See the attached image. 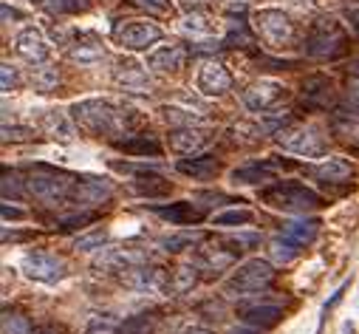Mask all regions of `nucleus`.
Masks as SVG:
<instances>
[{
  "mask_svg": "<svg viewBox=\"0 0 359 334\" xmlns=\"http://www.w3.org/2000/svg\"><path fill=\"white\" fill-rule=\"evenodd\" d=\"M130 111H122L116 108L114 102L108 100H82L76 105H71V119L91 136H105V139H114L119 136L122 131L128 133L130 128Z\"/></svg>",
  "mask_w": 359,
  "mask_h": 334,
  "instance_id": "obj_1",
  "label": "nucleus"
},
{
  "mask_svg": "<svg viewBox=\"0 0 359 334\" xmlns=\"http://www.w3.org/2000/svg\"><path fill=\"white\" fill-rule=\"evenodd\" d=\"M76 187V176L54 171V167H34L26 176V190L46 207H60L68 204Z\"/></svg>",
  "mask_w": 359,
  "mask_h": 334,
  "instance_id": "obj_2",
  "label": "nucleus"
},
{
  "mask_svg": "<svg viewBox=\"0 0 359 334\" xmlns=\"http://www.w3.org/2000/svg\"><path fill=\"white\" fill-rule=\"evenodd\" d=\"M260 199L269 204V207H275L280 213H297V215H306V213H314L320 210L325 201L320 193H314L311 187L306 185H297V182H278L272 187H266L260 193Z\"/></svg>",
  "mask_w": 359,
  "mask_h": 334,
  "instance_id": "obj_3",
  "label": "nucleus"
},
{
  "mask_svg": "<svg viewBox=\"0 0 359 334\" xmlns=\"http://www.w3.org/2000/svg\"><path fill=\"white\" fill-rule=\"evenodd\" d=\"M275 281V267L269 261H260V258H252L246 264H241L232 278L226 281V295H238V298H246V295H257L263 289H269Z\"/></svg>",
  "mask_w": 359,
  "mask_h": 334,
  "instance_id": "obj_4",
  "label": "nucleus"
},
{
  "mask_svg": "<svg viewBox=\"0 0 359 334\" xmlns=\"http://www.w3.org/2000/svg\"><path fill=\"white\" fill-rule=\"evenodd\" d=\"M303 48H306L309 57L334 60V57H339V54L345 51V32H342V26H339L337 20L323 18V20H317V23L311 26V32H309Z\"/></svg>",
  "mask_w": 359,
  "mask_h": 334,
  "instance_id": "obj_5",
  "label": "nucleus"
},
{
  "mask_svg": "<svg viewBox=\"0 0 359 334\" xmlns=\"http://www.w3.org/2000/svg\"><path fill=\"white\" fill-rule=\"evenodd\" d=\"M278 145L283 150L297 153V156H306V159L323 156L328 150V142H325L323 131L314 128V125H292L286 131H278Z\"/></svg>",
  "mask_w": 359,
  "mask_h": 334,
  "instance_id": "obj_6",
  "label": "nucleus"
},
{
  "mask_svg": "<svg viewBox=\"0 0 359 334\" xmlns=\"http://www.w3.org/2000/svg\"><path fill=\"white\" fill-rule=\"evenodd\" d=\"M252 20H255V32L269 46H283L294 34V26H292L289 15H283L280 9H260V12H255Z\"/></svg>",
  "mask_w": 359,
  "mask_h": 334,
  "instance_id": "obj_7",
  "label": "nucleus"
},
{
  "mask_svg": "<svg viewBox=\"0 0 359 334\" xmlns=\"http://www.w3.org/2000/svg\"><path fill=\"white\" fill-rule=\"evenodd\" d=\"M161 37L158 26L153 23H144V20H128V23H119L114 29V40L130 51H144L147 46H153L156 40Z\"/></svg>",
  "mask_w": 359,
  "mask_h": 334,
  "instance_id": "obj_8",
  "label": "nucleus"
},
{
  "mask_svg": "<svg viewBox=\"0 0 359 334\" xmlns=\"http://www.w3.org/2000/svg\"><path fill=\"white\" fill-rule=\"evenodd\" d=\"M111 196H114V185L108 179L88 176V179H76L71 204H76V207H100V204L111 201Z\"/></svg>",
  "mask_w": 359,
  "mask_h": 334,
  "instance_id": "obj_9",
  "label": "nucleus"
},
{
  "mask_svg": "<svg viewBox=\"0 0 359 334\" xmlns=\"http://www.w3.org/2000/svg\"><path fill=\"white\" fill-rule=\"evenodd\" d=\"M23 272L40 283H57L65 275V264L48 253H32L23 258Z\"/></svg>",
  "mask_w": 359,
  "mask_h": 334,
  "instance_id": "obj_10",
  "label": "nucleus"
},
{
  "mask_svg": "<svg viewBox=\"0 0 359 334\" xmlns=\"http://www.w3.org/2000/svg\"><path fill=\"white\" fill-rule=\"evenodd\" d=\"M280 97H283V86H280V82H275V79L252 82V86L241 94L243 105H246L249 111H255V114H260V111H266V108H272Z\"/></svg>",
  "mask_w": 359,
  "mask_h": 334,
  "instance_id": "obj_11",
  "label": "nucleus"
},
{
  "mask_svg": "<svg viewBox=\"0 0 359 334\" xmlns=\"http://www.w3.org/2000/svg\"><path fill=\"white\" fill-rule=\"evenodd\" d=\"M196 86H198V91L207 94V97H221V94H226V91L232 88V76H229V71H226L221 62L210 60V62L201 65Z\"/></svg>",
  "mask_w": 359,
  "mask_h": 334,
  "instance_id": "obj_12",
  "label": "nucleus"
},
{
  "mask_svg": "<svg viewBox=\"0 0 359 334\" xmlns=\"http://www.w3.org/2000/svg\"><path fill=\"white\" fill-rule=\"evenodd\" d=\"M280 317H283V306H278V303H249V306H241L243 326L257 328V331L278 326Z\"/></svg>",
  "mask_w": 359,
  "mask_h": 334,
  "instance_id": "obj_13",
  "label": "nucleus"
},
{
  "mask_svg": "<svg viewBox=\"0 0 359 334\" xmlns=\"http://www.w3.org/2000/svg\"><path fill=\"white\" fill-rule=\"evenodd\" d=\"M156 215L175 224V227H187V224H198L204 218V210L190 204V201H175V204H167V207H156Z\"/></svg>",
  "mask_w": 359,
  "mask_h": 334,
  "instance_id": "obj_14",
  "label": "nucleus"
},
{
  "mask_svg": "<svg viewBox=\"0 0 359 334\" xmlns=\"http://www.w3.org/2000/svg\"><path fill=\"white\" fill-rule=\"evenodd\" d=\"M187 60V51L184 46H161L156 48L150 57H147V68L158 71V74H170V71H178Z\"/></svg>",
  "mask_w": 359,
  "mask_h": 334,
  "instance_id": "obj_15",
  "label": "nucleus"
},
{
  "mask_svg": "<svg viewBox=\"0 0 359 334\" xmlns=\"http://www.w3.org/2000/svg\"><path fill=\"white\" fill-rule=\"evenodd\" d=\"M15 48H18V54H20L23 60H29V62H43V60L48 57V46H46V40H43V34H40L37 29H23V32L15 37Z\"/></svg>",
  "mask_w": 359,
  "mask_h": 334,
  "instance_id": "obj_16",
  "label": "nucleus"
},
{
  "mask_svg": "<svg viewBox=\"0 0 359 334\" xmlns=\"http://www.w3.org/2000/svg\"><path fill=\"white\" fill-rule=\"evenodd\" d=\"M175 171L184 173V176H190V179L207 182V179H212V176L221 171V164H218L215 156H196V159H178V161H175Z\"/></svg>",
  "mask_w": 359,
  "mask_h": 334,
  "instance_id": "obj_17",
  "label": "nucleus"
},
{
  "mask_svg": "<svg viewBox=\"0 0 359 334\" xmlns=\"http://www.w3.org/2000/svg\"><path fill=\"white\" fill-rule=\"evenodd\" d=\"M207 145V133L201 131V128H196V125H190V128H175L172 133H170V147L175 150V153H196V150H201Z\"/></svg>",
  "mask_w": 359,
  "mask_h": 334,
  "instance_id": "obj_18",
  "label": "nucleus"
},
{
  "mask_svg": "<svg viewBox=\"0 0 359 334\" xmlns=\"http://www.w3.org/2000/svg\"><path fill=\"white\" fill-rule=\"evenodd\" d=\"M314 171V176L317 179H323V182H331V185H342V182H348V179H353V167H351V161H345V159H325L323 164H317V167H311Z\"/></svg>",
  "mask_w": 359,
  "mask_h": 334,
  "instance_id": "obj_19",
  "label": "nucleus"
},
{
  "mask_svg": "<svg viewBox=\"0 0 359 334\" xmlns=\"http://www.w3.org/2000/svg\"><path fill=\"white\" fill-rule=\"evenodd\" d=\"M241 255V249H224V246H210L198 253V267L210 269V272H221L226 267H232Z\"/></svg>",
  "mask_w": 359,
  "mask_h": 334,
  "instance_id": "obj_20",
  "label": "nucleus"
},
{
  "mask_svg": "<svg viewBox=\"0 0 359 334\" xmlns=\"http://www.w3.org/2000/svg\"><path fill=\"white\" fill-rule=\"evenodd\" d=\"M40 131H43L48 139H60V142H71V139H74V125H71V119H68L65 114H60V111L43 114Z\"/></svg>",
  "mask_w": 359,
  "mask_h": 334,
  "instance_id": "obj_21",
  "label": "nucleus"
},
{
  "mask_svg": "<svg viewBox=\"0 0 359 334\" xmlns=\"http://www.w3.org/2000/svg\"><path fill=\"white\" fill-rule=\"evenodd\" d=\"M232 182L235 185H263V182H275V164H246L232 171Z\"/></svg>",
  "mask_w": 359,
  "mask_h": 334,
  "instance_id": "obj_22",
  "label": "nucleus"
},
{
  "mask_svg": "<svg viewBox=\"0 0 359 334\" xmlns=\"http://www.w3.org/2000/svg\"><path fill=\"white\" fill-rule=\"evenodd\" d=\"M320 227H323L320 218H303V221H292V224H286L280 235H286V238L294 241L297 246H309V243L317 238Z\"/></svg>",
  "mask_w": 359,
  "mask_h": 334,
  "instance_id": "obj_23",
  "label": "nucleus"
},
{
  "mask_svg": "<svg viewBox=\"0 0 359 334\" xmlns=\"http://www.w3.org/2000/svg\"><path fill=\"white\" fill-rule=\"evenodd\" d=\"M116 82L130 94H150V82H147V74L142 71V65H122L116 71Z\"/></svg>",
  "mask_w": 359,
  "mask_h": 334,
  "instance_id": "obj_24",
  "label": "nucleus"
},
{
  "mask_svg": "<svg viewBox=\"0 0 359 334\" xmlns=\"http://www.w3.org/2000/svg\"><path fill=\"white\" fill-rule=\"evenodd\" d=\"M331 100V82L325 76H311L306 79V86H303V102L309 108H320Z\"/></svg>",
  "mask_w": 359,
  "mask_h": 334,
  "instance_id": "obj_25",
  "label": "nucleus"
},
{
  "mask_svg": "<svg viewBox=\"0 0 359 334\" xmlns=\"http://www.w3.org/2000/svg\"><path fill=\"white\" fill-rule=\"evenodd\" d=\"M207 235L198 232V229H182V232H172V235L161 238V249H164V253H184V249H193Z\"/></svg>",
  "mask_w": 359,
  "mask_h": 334,
  "instance_id": "obj_26",
  "label": "nucleus"
},
{
  "mask_svg": "<svg viewBox=\"0 0 359 334\" xmlns=\"http://www.w3.org/2000/svg\"><path fill=\"white\" fill-rule=\"evenodd\" d=\"M32 4L48 15H76L91 6V0H32Z\"/></svg>",
  "mask_w": 359,
  "mask_h": 334,
  "instance_id": "obj_27",
  "label": "nucleus"
},
{
  "mask_svg": "<svg viewBox=\"0 0 359 334\" xmlns=\"http://www.w3.org/2000/svg\"><path fill=\"white\" fill-rule=\"evenodd\" d=\"M125 153H136V156H161V145L153 139V136H130V139H122L116 142Z\"/></svg>",
  "mask_w": 359,
  "mask_h": 334,
  "instance_id": "obj_28",
  "label": "nucleus"
},
{
  "mask_svg": "<svg viewBox=\"0 0 359 334\" xmlns=\"http://www.w3.org/2000/svg\"><path fill=\"white\" fill-rule=\"evenodd\" d=\"M297 253H300V246L294 241H289L286 235H278V238L269 241V255H272L275 264H289L297 258Z\"/></svg>",
  "mask_w": 359,
  "mask_h": 334,
  "instance_id": "obj_29",
  "label": "nucleus"
},
{
  "mask_svg": "<svg viewBox=\"0 0 359 334\" xmlns=\"http://www.w3.org/2000/svg\"><path fill=\"white\" fill-rule=\"evenodd\" d=\"M196 286V269L193 267H182V269H172L170 272V283H167V292L172 295H182L187 289Z\"/></svg>",
  "mask_w": 359,
  "mask_h": 334,
  "instance_id": "obj_30",
  "label": "nucleus"
},
{
  "mask_svg": "<svg viewBox=\"0 0 359 334\" xmlns=\"http://www.w3.org/2000/svg\"><path fill=\"white\" fill-rule=\"evenodd\" d=\"M331 131H334V136H337L339 142H345V145H359V119H351V116L334 119Z\"/></svg>",
  "mask_w": 359,
  "mask_h": 334,
  "instance_id": "obj_31",
  "label": "nucleus"
},
{
  "mask_svg": "<svg viewBox=\"0 0 359 334\" xmlns=\"http://www.w3.org/2000/svg\"><path fill=\"white\" fill-rule=\"evenodd\" d=\"M119 328H122V323L116 317H111V314H94L91 320H88L85 334H119Z\"/></svg>",
  "mask_w": 359,
  "mask_h": 334,
  "instance_id": "obj_32",
  "label": "nucleus"
},
{
  "mask_svg": "<svg viewBox=\"0 0 359 334\" xmlns=\"http://www.w3.org/2000/svg\"><path fill=\"white\" fill-rule=\"evenodd\" d=\"M32 323H29V317L26 314H20V312H4V334H32Z\"/></svg>",
  "mask_w": 359,
  "mask_h": 334,
  "instance_id": "obj_33",
  "label": "nucleus"
},
{
  "mask_svg": "<svg viewBox=\"0 0 359 334\" xmlns=\"http://www.w3.org/2000/svg\"><path fill=\"white\" fill-rule=\"evenodd\" d=\"M68 57H71L74 62H97V60L105 57V51H102V46L82 43V46H74V48L68 51Z\"/></svg>",
  "mask_w": 359,
  "mask_h": 334,
  "instance_id": "obj_34",
  "label": "nucleus"
},
{
  "mask_svg": "<svg viewBox=\"0 0 359 334\" xmlns=\"http://www.w3.org/2000/svg\"><path fill=\"white\" fill-rule=\"evenodd\" d=\"M32 82H34V88H37V91H51V88L57 86V68H51V65L34 68Z\"/></svg>",
  "mask_w": 359,
  "mask_h": 334,
  "instance_id": "obj_35",
  "label": "nucleus"
},
{
  "mask_svg": "<svg viewBox=\"0 0 359 334\" xmlns=\"http://www.w3.org/2000/svg\"><path fill=\"white\" fill-rule=\"evenodd\" d=\"M252 213L249 210H226L221 215H215V227H241V224H252Z\"/></svg>",
  "mask_w": 359,
  "mask_h": 334,
  "instance_id": "obj_36",
  "label": "nucleus"
},
{
  "mask_svg": "<svg viewBox=\"0 0 359 334\" xmlns=\"http://www.w3.org/2000/svg\"><path fill=\"white\" fill-rule=\"evenodd\" d=\"M0 190H4V199H20L23 196V190H26V179H20L15 171L9 173V171H4V185H0Z\"/></svg>",
  "mask_w": 359,
  "mask_h": 334,
  "instance_id": "obj_37",
  "label": "nucleus"
},
{
  "mask_svg": "<svg viewBox=\"0 0 359 334\" xmlns=\"http://www.w3.org/2000/svg\"><path fill=\"white\" fill-rule=\"evenodd\" d=\"M153 331V320L147 314H136V317H128L119 328V334H150Z\"/></svg>",
  "mask_w": 359,
  "mask_h": 334,
  "instance_id": "obj_38",
  "label": "nucleus"
},
{
  "mask_svg": "<svg viewBox=\"0 0 359 334\" xmlns=\"http://www.w3.org/2000/svg\"><path fill=\"white\" fill-rule=\"evenodd\" d=\"M164 116H167V122L175 125V128H190V125H198V122H201V119L193 116L190 111H175V108H164Z\"/></svg>",
  "mask_w": 359,
  "mask_h": 334,
  "instance_id": "obj_39",
  "label": "nucleus"
},
{
  "mask_svg": "<svg viewBox=\"0 0 359 334\" xmlns=\"http://www.w3.org/2000/svg\"><path fill=\"white\" fill-rule=\"evenodd\" d=\"M105 241H108V232L97 229V232H91V235L76 238V249H102V246H105Z\"/></svg>",
  "mask_w": 359,
  "mask_h": 334,
  "instance_id": "obj_40",
  "label": "nucleus"
},
{
  "mask_svg": "<svg viewBox=\"0 0 359 334\" xmlns=\"http://www.w3.org/2000/svg\"><path fill=\"white\" fill-rule=\"evenodd\" d=\"M97 221V213H76V215H68L60 221V229H74V227H82V224H91Z\"/></svg>",
  "mask_w": 359,
  "mask_h": 334,
  "instance_id": "obj_41",
  "label": "nucleus"
},
{
  "mask_svg": "<svg viewBox=\"0 0 359 334\" xmlns=\"http://www.w3.org/2000/svg\"><path fill=\"white\" fill-rule=\"evenodd\" d=\"M133 4L142 6V9H147V12H156V15H161V12L170 9V0H133Z\"/></svg>",
  "mask_w": 359,
  "mask_h": 334,
  "instance_id": "obj_42",
  "label": "nucleus"
},
{
  "mask_svg": "<svg viewBox=\"0 0 359 334\" xmlns=\"http://www.w3.org/2000/svg\"><path fill=\"white\" fill-rule=\"evenodd\" d=\"M32 136V131H26V128H9V125H4V142H20V139H29Z\"/></svg>",
  "mask_w": 359,
  "mask_h": 334,
  "instance_id": "obj_43",
  "label": "nucleus"
},
{
  "mask_svg": "<svg viewBox=\"0 0 359 334\" xmlns=\"http://www.w3.org/2000/svg\"><path fill=\"white\" fill-rule=\"evenodd\" d=\"M0 74H4V91H12V88L18 86V74L12 71V65H9V62H4Z\"/></svg>",
  "mask_w": 359,
  "mask_h": 334,
  "instance_id": "obj_44",
  "label": "nucleus"
},
{
  "mask_svg": "<svg viewBox=\"0 0 359 334\" xmlns=\"http://www.w3.org/2000/svg\"><path fill=\"white\" fill-rule=\"evenodd\" d=\"M184 29H187V32H210V26L204 23V18H201V15H193V18H187Z\"/></svg>",
  "mask_w": 359,
  "mask_h": 334,
  "instance_id": "obj_45",
  "label": "nucleus"
},
{
  "mask_svg": "<svg viewBox=\"0 0 359 334\" xmlns=\"http://www.w3.org/2000/svg\"><path fill=\"white\" fill-rule=\"evenodd\" d=\"M348 102H351V108L359 114V79H353L351 86H348Z\"/></svg>",
  "mask_w": 359,
  "mask_h": 334,
  "instance_id": "obj_46",
  "label": "nucleus"
},
{
  "mask_svg": "<svg viewBox=\"0 0 359 334\" xmlns=\"http://www.w3.org/2000/svg\"><path fill=\"white\" fill-rule=\"evenodd\" d=\"M345 289H348V283H342V286H339V289L334 292V298H331V300L325 303V309H323V314H328V312H331V309H334V306H337V303L342 300V295H345Z\"/></svg>",
  "mask_w": 359,
  "mask_h": 334,
  "instance_id": "obj_47",
  "label": "nucleus"
},
{
  "mask_svg": "<svg viewBox=\"0 0 359 334\" xmlns=\"http://www.w3.org/2000/svg\"><path fill=\"white\" fill-rule=\"evenodd\" d=\"M182 6H184L187 12H198V9L207 6V0H182Z\"/></svg>",
  "mask_w": 359,
  "mask_h": 334,
  "instance_id": "obj_48",
  "label": "nucleus"
},
{
  "mask_svg": "<svg viewBox=\"0 0 359 334\" xmlns=\"http://www.w3.org/2000/svg\"><path fill=\"white\" fill-rule=\"evenodd\" d=\"M32 334H60V328H57V326H51V323H46V326H34V328H32Z\"/></svg>",
  "mask_w": 359,
  "mask_h": 334,
  "instance_id": "obj_49",
  "label": "nucleus"
},
{
  "mask_svg": "<svg viewBox=\"0 0 359 334\" xmlns=\"http://www.w3.org/2000/svg\"><path fill=\"white\" fill-rule=\"evenodd\" d=\"M4 218H6V221H9V218H23V213L15 210V207H9V204H4Z\"/></svg>",
  "mask_w": 359,
  "mask_h": 334,
  "instance_id": "obj_50",
  "label": "nucleus"
},
{
  "mask_svg": "<svg viewBox=\"0 0 359 334\" xmlns=\"http://www.w3.org/2000/svg\"><path fill=\"white\" fill-rule=\"evenodd\" d=\"M182 334H215V331H210V328H204V326H190V328H184Z\"/></svg>",
  "mask_w": 359,
  "mask_h": 334,
  "instance_id": "obj_51",
  "label": "nucleus"
},
{
  "mask_svg": "<svg viewBox=\"0 0 359 334\" xmlns=\"http://www.w3.org/2000/svg\"><path fill=\"white\" fill-rule=\"evenodd\" d=\"M9 18H18V12L9 9V6H4V20H9Z\"/></svg>",
  "mask_w": 359,
  "mask_h": 334,
  "instance_id": "obj_52",
  "label": "nucleus"
},
{
  "mask_svg": "<svg viewBox=\"0 0 359 334\" xmlns=\"http://www.w3.org/2000/svg\"><path fill=\"white\" fill-rule=\"evenodd\" d=\"M229 334H260V331H257V328H252V331H238V328H232Z\"/></svg>",
  "mask_w": 359,
  "mask_h": 334,
  "instance_id": "obj_53",
  "label": "nucleus"
},
{
  "mask_svg": "<svg viewBox=\"0 0 359 334\" xmlns=\"http://www.w3.org/2000/svg\"><path fill=\"white\" fill-rule=\"evenodd\" d=\"M356 71H359V62H356Z\"/></svg>",
  "mask_w": 359,
  "mask_h": 334,
  "instance_id": "obj_54",
  "label": "nucleus"
}]
</instances>
